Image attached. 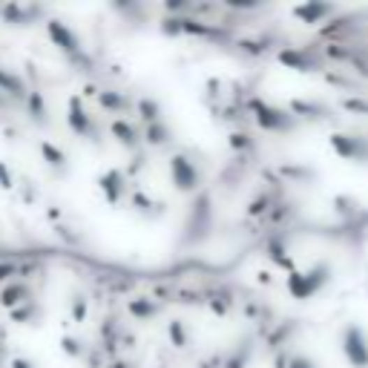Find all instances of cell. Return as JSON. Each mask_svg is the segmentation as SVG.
<instances>
[{
	"label": "cell",
	"mask_w": 368,
	"mask_h": 368,
	"mask_svg": "<svg viewBox=\"0 0 368 368\" xmlns=\"http://www.w3.org/2000/svg\"><path fill=\"white\" fill-rule=\"evenodd\" d=\"M43 15H46V9L35 6V3H6V6H0V17H3V23H9V27H29V23H35Z\"/></svg>",
	"instance_id": "cell-14"
},
{
	"label": "cell",
	"mask_w": 368,
	"mask_h": 368,
	"mask_svg": "<svg viewBox=\"0 0 368 368\" xmlns=\"http://www.w3.org/2000/svg\"><path fill=\"white\" fill-rule=\"evenodd\" d=\"M101 334H104L107 339H112V337L118 334V325H115V320H107V323L101 325Z\"/></svg>",
	"instance_id": "cell-44"
},
{
	"label": "cell",
	"mask_w": 368,
	"mask_h": 368,
	"mask_svg": "<svg viewBox=\"0 0 368 368\" xmlns=\"http://www.w3.org/2000/svg\"><path fill=\"white\" fill-rule=\"evenodd\" d=\"M339 348L342 357L351 368H368V334L362 325L348 323L339 334Z\"/></svg>",
	"instance_id": "cell-6"
},
{
	"label": "cell",
	"mask_w": 368,
	"mask_h": 368,
	"mask_svg": "<svg viewBox=\"0 0 368 368\" xmlns=\"http://www.w3.org/2000/svg\"><path fill=\"white\" fill-rule=\"evenodd\" d=\"M248 110H251V115L256 121V127L265 130V133H293L300 127V118H293L285 107L262 101V98H251Z\"/></svg>",
	"instance_id": "cell-3"
},
{
	"label": "cell",
	"mask_w": 368,
	"mask_h": 368,
	"mask_svg": "<svg viewBox=\"0 0 368 368\" xmlns=\"http://www.w3.org/2000/svg\"><path fill=\"white\" fill-rule=\"evenodd\" d=\"M9 107H12V101H9V98H6V95H0V112H6Z\"/></svg>",
	"instance_id": "cell-45"
},
{
	"label": "cell",
	"mask_w": 368,
	"mask_h": 368,
	"mask_svg": "<svg viewBox=\"0 0 368 368\" xmlns=\"http://www.w3.org/2000/svg\"><path fill=\"white\" fill-rule=\"evenodd\" d=\"M15 173H12V167L6 161H0V190H15Z\"/></svg>",
	"instance_id": "cell-36"
},
{
	"label": "cell",
	"mask_w": 368,
	"mask_h": 368,
	"mask_svg": "<svg viewBox=\"0 0 368 368\" xmlns=\"http://www.w3.org/2000/svg\"><path fill=\"white\" fill-rule=\"evenodd\" d=\"M274 205H277V196L274 193H259L256 199L248 205L244 216H248V219H267V213L274 210Z\"/></svg>",
	"instance_id": "cell-25"
},
{
	"label": "cell",
	"mask_w": 368,
	"mask_h": 368,
	"mask_svg": "<svg viewBox=\"0 0 368 368\" xmlns=\"http://www.w3.org/2000/svg\"><path fill=\"white\" fill-rule=\"evenodd\" d=\"M167 337H170V342H173L176 348H187L190 346V334H187L184 320H170L167 323Z\"/></svg>",
	"instance_id": "cell-29"
},
{
	"label": "cell",
	"mask_w": 368,
	"mask_h": 368,
	"mask_svg": "<svg viewBox=\"0 0 368 368\" xmlns=\"http://www.w3.org/2000/svg\"><path fill=\"white\" fill-rule=\"evenodd\" d=\"M233 293L230 290H216V293H210V300H207V305H210V311L216 314V316H228L230 314V308H233Z\"/></svg>",
	"instance_id": "cell-28"
},
{
	"label": "cell",
	"mask_w": 368,
	"mask_h": 368,
	"mask_svg": "<svg viewBox=\"0 0 368 368\" xmlns=\"http://www.w3.org/2000/svg\"><path fill=\"white\" fill-rule=\"evenodd\" d=\"M127 314L138 323H147V320H156L161 314V300L156 297H133L127 300Z\"/></svg>",
	"instance_id": "cell-20"
},
{
	"label": "cell",
	"mask_w": 368,
	"mask_h": 368,
	"mask_svg": "<svg viewBox=\"0 0 368 368\" xmlns=\"http://www.w3.org/2000/svg\"><path fill=\"white\" fill-rule=\"evenodd\" d=\"M239 49H242V52H248V55H265L267 43H262V41H239Z\"/></svg>",
	"instance_id": "cell-38"
},
{
	"label": "cell",
	"mask_w": 368,
	"mask_h": 368,
	"mask_svg": "<svg viewBox=\"0 0 368 368\" xmlns=\"http://www.w3.org/2000/svg\"><path fill=\"white\" fill-rule=\"evenodd\" d=\"M342 107L351 112H368V101H362V98H348V101H342Z\"/></svg>",
	"instance_id": "cell-40"
},
{
	"label": "cell",
	"mask_w": 368,
	"mask_h": 368,
	"mask_svg": "<svg viewBox=\"0 0 368 368\" xmlns=\"http://www.w3.org/2000/svg\"><path fill=\"white\" fill-rule=\"evenodd\" d=\"M66 127L72 135L87 138V141H98V135H101V127H98L95 115L87 110L81 92H72L66 101Z\"/></svg>",
	"instance_id": "cell-5"
},
{
	"label": "cell",
	"mask_w": 368,
	"mask_h": 368,
	"mask_svg": "<svg viewBox=\"0 0 368 368\" xmlns=\"http://www.w3.org/2000/svg\"><path fill=\"white\" fill-rule=\"evenodd\" d=\"M228 9H259V0H228Z\"/></svg>",
	"instance_id": "cell-41"
},
{
	"label": "cell",
	"mask_w": 368,
	"mask_h": 368,
	"mask_svg": "<svg viewBox=\"0 0 368 368\" xmlns=\"http://www.w3.org/2000/svg\"><path fill=\"white\" fill-rule=\"evenodd\" d=\"M334 271H331V265L328 262H314L308 267H297V271H290L288 279H285V288L293 300H314L316 293H320L328 282H331Z\"/></svg>",
	"instance_id": "cell-1"
},
{
	"label": "cell",
	"mask_w": 368,
	"mask_h": 368,
	"mask_svg": "<svg viewBox=\"0 0 368 368\" xmlns=\"http://www.w3.org/2000/svg\"><path fill=\"white\" fill-rule=\"evenodd\" d=\"M141 141L147 144V147H167L170 141H173V127L167 124V121L161 118V121H156V124H147V127H141Z\"/></svg>",
	"instance_id": "cell-21"
},
{
	"label": "cell",
	"mask_w": 368,
	"mask_h": 368,
	"mask_svg": "<svg viewBox=\"0 0 368 368\" xmlns=\"http://www.w3.org/2000/svg\"><path fill=\"white\" fill-rule=\"evenodd\" d=\"M98 190H101L104 202L110 207H118L121 202H124L127 190H130V179H127V173L121 167H107L104 173L98 176Z\"/></svg>",
	"instance_id": "cell-9"
},
{
	"label": "cell",
	"mask_w": 368,
	"mask_h": 368,
	"mask_svg": "<svg viewBox=\"0 0 368 368\" xmlns=\"http://www.w3.org/2000/svg\"><path fill=\"white\" fill-rule=\"evenodd\" d=\"M228 144H230V150H233V153H253V150H256V138H253L251 133H242V130L230 133Z\"/></svg>",
	"instance_id": "cell-30"
},
{
	"label": "cell",
	"mask_w": 368,
	"mask_h": 368,
	"mask_svg": "<svg viewBox=\"0 0 368 368\" xmlns=\"http://www.w3.org/2000/svg\"><path fill=\"white\" fill-rule=\"evenodd\" d=\"M161 32L164 35H184V17H167L164 23H161Z\"/></svg>",
	"instance_id": "cell-35"
},
{
	"label": "cell",
	"mask_w": 368,
	"mask_h": 368,
	"mask_svg": "<svg viewBox=\"0 0 368 368\" xmlns=\"http://www.w3.org/2000/svg\"><path fill=\"white\" fill-rule=\"evenodd\" d=\"M251 354H253V346H251V342H239V346L222 360V365H219V368H248Z\"/></svg>",
	"instance_id": "cell-26"
},
{
	"label": "cell",
	"mask_w": 368,
	"mask_h": 368,
	"mask_svg": "<svg viewBox=\"0 0 368 368\" xmlns=\"http://www.w3.org/2000/svg\"><path fill=\"white\" fill-rule=\"evenodd\" d=\"M279 173H282L285 179H314L311 170H302V167H282Z\"/></svg>",
	"instance_id": "cell-39"
},
{
	"label": "cell",
	"mask_w": 368,
	"mask_h": 368,
	"mask_svg": "<svg viewBox=\"0 0 368 368\" xmlns=\"http://www.w3.org/2000/svg\"><path fill=\"white\" fill-rule=\"evenodd\" d=\"M0 95H6L9 101H27V95H29V84L27 78L20 75V72L15 69H6V66H0Z\"/></svg>",
	"instance_id": "cell-15"
},
{
	"label": "cell",
	"mask_w": 368,
	"mask_h": 368,
	"mask_svg": "<svg viewBox=\"0 0 368 368\" xmlns=\"http://www.w3.org/2000/svg\"><path fill=\"white\" fill-rule=\"evenodd\" d=\"M32 300H35V290H32V285L27 279H12L9 285L0 288V305H3L6 311L17 308L23 302H32Z\"/></svg>",
	"instance_id": "cell-16"
},
{
	"label": "cell",
	"mask_w": 368,
	"mask_h": 368,
	"mask_svg": "<svg viewBox=\"0 0 368 368\" xmlns=\"http://www.w3.org/2000/svg\"><path fill=\"white\" fill-rule=\"evenodd\" d=\"M133 112L138 115V124H156V121H161L164 118V112H161V104L156 101L153 95H141V98H135V107H133Z\"/></svg>",
	"instance_id": "cell-22"
},
{
	"label": "cell",
	"mask_w": 368,
	"mask_h": 368,
	"mask_svg": "<svg viewBox=\"0 0 368 368\" xmlns=\"http://www.w3.org/2000/svg\"><path fill=\"white\" fill-rule=\"evenodd\" d=\"M334 156H339L342 161H357V164H368V138L360 133H331L328 138Z\"/></svg>",
	"instance_id": "cell-7"
},
{
	"label": "cell",
	"mask_w": 368,
	"mask_h": 368,
	"mask_svg": "<svg viewBox=\"0 0 368 368\" xmlns=\"http://www.w3.org/2000/svg\"><path fill=\"white\" fill-rule=\"evenodd\" d=\"M46 38H49V43H52L66 61H72V64L87 61V55H84V43H81L78 32L72 29V27H66L64 20L49 17V20H46Z\"/></svg>",
	"instance_id": "cell-4"
},
{
	"label": "cell",
	"mask_w": 368,
	"mask_h": 368,
	"mask_svg": "<svg viewBox=\"0 0 368 368\" xmlns=\"http://www.w3.org/2000/svg\"><path fill=\"white\" fill-rule=\"evenodd\" d=\"M9 368H38V365L29 357H12L9 360Z\"/></svg>",
	"instance_id": "cell-43"
},
{
	"label": "cell",
	"mask_w": 368,
	"mask_h": 368,
	"mask_svg": "<svg viewBox=\"0 0 368 368\" xmlns=\"http://www.w3.org/2000/svg\"><path fill=\"white\" fill-rule=\"evenodd\" d=\"M23 107H27V115L35 127H49L52 124V118H49V107H46V98L41 89H29L27 101H23Z\"/></svg>",
	"instance_id": "cell-19"
},
{
	"label": "cell",
	"mask_w": 368,
	"mask_h": 368,
	"mask_svg": "<svg viewBox=\"0 0 368 368\" xmlns=\"http://www.w3.org/2000/svg\"><path fill=\"white\" fill-rule=\"evenodd\" d=\"M167 170H170V184H173L179 193H184V196L199 193L202 184H205L199 161H196L190 153H184V150H179V153H173L167 159Z\"/></svg>",
	"instance_id": "cell-2"
},
{
	"label": "cell",
	"mask_w": 368,
	"mask_h": 368,
	"mask_svg": "<svg viewBox=\"0 0 368 368\" xmlns=\"http://www.w3.org/2000/svg\"><path fill=\"white\" fill-rule=\"evenodd\" d=\"M265 256L271 259L279 271H297V262H293V256H290V251H288V239H285V233L282 230H271L267 233V239H265Z\"/></svg>",
	"instance_id": "cell-11"
},
{
	"label": "cell",
	"mask_w": 368,
	"mask_h": 368,
	"mask_svg": "<svg viewBox=\"0 0 368 368\" xmlns=\"http://www.w3.org/2000/svg\"><path fill=\"white\" fill-rule=\"evenodd\" d=\"M290 15L305 27H323L328 17L337 15V3H325V0H305V3L290 6Z\"/></svg>",
	"instance_id": "cell-10"
},
{
	"label": "cell",
	"mask_w": 368,
	"mask_h": 368,
	"mask_svg": "<svg viewBox=\"0 0 368 368\" xmlns=\"http://www.w3.org/2000/svg\"><path fill=\"white\" fill-rule=\"evenodd\" d=\"M130 205H133L141 216H159V213H164V207L153 199V196H147L144 190H135V193L130 196Z\"/></svg>",
	"instance_id": "cell-27"
},
{
	"label": "cell",
	"mask_w": 368,
	"mask_h": 368,
	"mask_svg": "<svg viewBox=\"0 0 368 368\" xmlns=\"http://www.w3.org/2000/svg\"><path fill=\"white\" fill-rule=\"evenodd\" d=\"M285 368H320V362H316L314 357H308V354H300V351H293Z\"/></svg>",
	"instance_id": "cell-34"
},
{
	"label": "cell",
	"mask_w": 368,
	"mask_h": 368,
	"mask_svg": "<svg viewBox=\"0 0 368 368\" xmlns=\"http://www.w3.org/2000/svg\"><path fill=\"white\" fill-rule=\"evenodd\" d=\"M38 150H41V159L46 161L49 170H55L58 176H66V170H69V156H66L64 147H58L55 141H49V138H41Z\"/></svg>",
	"instance_id": "cell-18"
},
{
	"label": "cell",
	"mask_w": 368,
	"mask_h": 368,
	"mask_svg": "<svg viewBox=\"0 0 368 368\" xmlns=\"http://www.w3.org/2000/svg\"><path fill=\"white\" fill-rule=\"evenodd\" d=\"M164 9L176 15V12H190L193 6H190V3H184V0H176V3H173V0H167V3H164Z\"/></svg>",
	"instance_id": "cell-42"
},
{
	"label": "cell",
	"mask_w": 368,
	"mask_h": 368,
	"mask_svg": "<svg viewBox=\"0 0 368 368\" xmlns=\"http://www.w3.org/2000/svg\"><path fill=\"white\" fill-rule=\"evenodd\" d=\"M43 316V308L32 300V302H23V305H17V308H12L9 311V320L12 323H17V325H32V323H38Z\"/></svg>",
	"instance_id": "cell-24"
},
{
	"label": "cell",
	"mask_w": 368,
	"mask_h": 368,
	"mask_svg": "<svg viewBox=\"0 0 368 368\" xmlns=\"http://www.w3.org/2000/svg\"><path fill=\"white\" fill-rule=\"evenodd\" d=\"M95 101H98V107H101L104 112L118 115V118H124V112H130L135 107L133 98L124 89H115V87H101L98 95H95Z\"/></svg>",
	"instance_id": "cell-13"
},
{
	"label": "cell",
	"mask_w": 368,
	"mask_h": 368,
	"mask_svg": "<svg viewBox=\"0 0 368 368\" xmlns=\"http://www.w3.org/2000/svg\"><path fill=\"white\" fill-rule=\"evenodd\" d=\"M293 118H311V121H325L331 118V107L328 104H320V101H305V98H290L288 107H285Z\"/></svg>",
	"instance_id": "cell-17"
},
{
	"label": "cell",
	"mask_w": 368,
	"mask_h": 368,
	"mask_svg": "<svg viewBox=\"0 0 368 368\" xmlns=\"http://www.w3.org/2000/svg\"><path fill=\"white\" fill-rule=\"evenodd\" d=\"M277 61L293 72H320L325 69V58L320 52H311L302 46H282L277 52Z\"/></svg>",
	"instance_id": "cell-8"
},
{
	"label": "cell",
	"mask_w": 368,
	"mask_h": 368,
	"mask_svg": "<svg viewBox=\"0 0 368 368\" xmlns=\"http://www.w3.org/2000/svg\"><path fill=\"white\" fill-rule=\"evenodd\" d=\"M293 331H297V323H279L274 331H267V334H265V346L271 348L274 354L282 351V348H288V339H290Z\"/></svg>",
	"instance_id": "cell-23"
},
{
	"label": "cell",
	"mask_w": 368,
	"mask_h": 368,
	"mask_svg": "<svg viewBox=\"0 0 368 368\" xmlns=\"http://www.w3.org/2000/svg\"><path fill=\"white\" fill-rule=\"evenodd\" d=\"M20 277V262H12V259H0V282L9 285L12 279Z\"/></svg>",
	"instance_id": "cell-33"
},
{
	"label": "cell",
	"mask_w": 368,
	"mask_h": 368,
	"mask_svg": "<svg viewBox=\"0 0 368 368\" xmlns=\"http://www.w3.org/2000/svg\"><path fill=\"white\" fill-rule=\"evenodd\" d=\"M110 135L124 147V150H130V153H138L141 150V124L138 121H130L127 115L124 118H112L110 121Z\"/></svg>",
	"instance_id": "cell-12"
},
{
	"label": "cell",
	"mask_w": 368,
	"mask_h": 368,
	"mask_svg": "<svg viewBox=\"0 0 368 368\" xmlns=\"http://www.w3.org/2000/svg\"><path fill=\"white\" fill-rule=\"evenodd\" d=\"M69 314H72V323H87V314H89V302H87V297L84 293H75L72 297V305H69Z\"/></svg>",
	"instance_id": "cell-32"
},
{
	"label": "cell",
	"mask_w": 368,
	"mask_h": 368,
	"mask_svg": "<svg viewBox=\"0 0 368 368\" xmlns=\"http://www.w3.org/2000/svg\"><path fill=\"white\" fill-rule=\"evenodd\" d=\"M334 207L342 213V216H351V213H357V202L354 199H348V196H337V199H334Z\"/></svg>",
	"instance_id": "cell-37"
},
{
	"label": "cell",
	"mask_w": 368,
	"mask_h": 368,
	"mask_svg": "<svg viewBox=\"0 0 368 368\" xmlns=\"http://www.w3.org/2000/svg\"><path fill=\"white\" fill-rule=\"evenodd\" d=\"M61 348H64V354L72 357V360H84V357H87V342H84L81 337L66 334V337L61 339Z\"/></svg>",
	"instance_id": "cell-31"
}]
</instances>
